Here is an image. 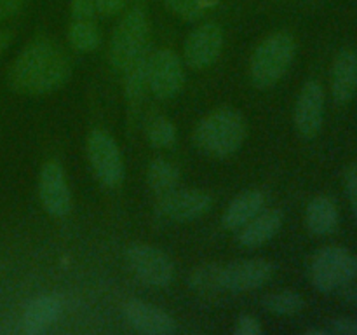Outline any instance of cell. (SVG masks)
<instances>
[{"instance_id": "obj_4", "label": "cell", "mask_w": 357, "mask_h": 335, "mask_svg": "<svg viewBox=\"0 0 357 335\" xmlns=\"http://www.w3.org/2000/svg\"><path fill=\"white\" fill-rule=\"evenodd\" d=\"M146 16L143 9L129 10L115 28L110 42V65L117 72H124L146 44Z\"/></svg>"}, {"instance_id": "obj_9", "label": "cell", "mask_w": 357, "mask_h": 335, "mask_svg": "<svg viewBox=\"0 0 357 335\" xmlns=\"http://www.w3.org/2000/svg\"><path fill=\"white\" fill-rule=\"evenodd\" d=\"M38 198L45 211L58 218L66 216L72 209V194L58 161L51 159L42 166L38 174Z\"/></svg>"}, {"instance_id": "obj_3", "label": "cell", "mask_w": 357, "mask_h": 335, "mask_svg": "<svg viewBox=\"0 0 357 335\" xmlns=\"http://www.w3.org/2000/svg\"><path fill=\"white\" fill-rule=\"evenodd\" d=\"M357 278V253L347 248L324 246L314 255L310 281L319 292H333Z\"/></svg>"}, {"instance_id": "obj_16", "label": "cell", "mask_w": 357, "mask_h": 335, "mask_svg": "<svg viewBox=\"0 0 357 335\" xmlns=\"http://www.w3.org/2000/svg\"><path fill=\"white\" fill-rule=\"evenodd\" d=\"M63 302L56 293L38 295L24 307L23 332L28 335H40L47 332L61 316Z\"/></svg>"}, {"instance_id": "obj_20", "label": "cell", "mask_w": 357, "mask_h": 335, "mask_svg": "<svg viewBox=\"0 0 357 335\" xmlns=\"http://www.w3.org/2000/svg\"><path fill=\"white\" fill-rule=\"evenodd\" d=\"M153 49L149 44L136 54V58L129 63L126 73V96L131 103H138L145 91L149 89L150 63H152Z\"/></svg>"}, {"instance_id": "obj_22", "label": "cell", "mask_w": 357, "mask_h": 335, "mask_svg": "<svg viewBox=\"0 0 357 335\" xmlns=\"http://www.w3.org/2000/svg\"><path fill=\"white\" fill-rule=\"evenodd\" d=\"M180 168L162 157L150 161L149 170H146V181H149L150 188L159 195L174 191L180 184Z\"/></svg>"}, {"instance_id": "obj_23", "label": "cell", "mask_w": 357, "mask_h": 335, "mask_svg": "<svg viewBox=\"0 0 357 335\" xmlns=\"http://www.w3.org/2000/svg\"><path fill=\"white\" fill-rule=\"evenodd\" d=\"M68 42L75 51L91 52L100 45L101 34L91 20H73L68 30Z\"/></svg>"}, {"instance_id": "obj_30", "label": "cell", "mask_w": 357, "mask_h": 335, "mask_svg": "<svg viewBox=\"0 0 357 335\" xmlns=\"http://www.w3.org/2000/svg\"><path fill=\"white\" fill-rule=\"evenodd\" d=\"M96 14V0H72L73 20H91Z\"/></svg>"}, {"instance_id": "obj_7", "label": "cell", "mask_w": 357, "mask_h": 335, "mask_svg": "<svg viewBox=\"0 0 357 335\" xmlns=\"http://www.w3.org/2000/svg\"><path fill=\"white\" fill-rule=\"evenodd\" d=\"M213 206V195L201 188H174L160 195L157 215L169 222H190L206 215Z\"/></svg>"}, {"instance_id": "obj_17", "label": "cell", "mask_w": 357, "mask_h": 335, "mask_svg": "<svg viewBox=\"0 0 357 335\" xmlns=\"http://www.w3.org/2000/svg\"><path fill=\"white\" fill-rule=\"evenodd\" d=\"M284 222L281 209H265L251 218L246 225L241 227L239 243L246 248H257L271 241Z\"/></svg>"}, {"instance_id": "obj_18", "label": "cell", "mask_w": 357, "mask_h": 335, "mask_svg": "<svg viewBox=\"0 0 357 335\" xmlns=\"http://www.w3.org/2000/svg\"><path fill=\"white\" fill-rule=\"evenodd\" d=\"M265 206V194L258 188L253 191L241 192L237 198H234L230 201V204L227 206L225 213H223L222 223L225 229L236 230L241 229L243 225H246L251 218L258 215V213L264 209Z\"/></svg>"}, {"instance_id": "obj_12", "label": "cell", "mask_w": 357, "mask_h": 335, "mask_svg": "<svg viewBox=\"0 0 357 335\" xmlns=\"http://www.w3.org/2000/svg\"><path fill=\"white\" fill-rule=\"evenodd\" d=\"M225 35L220 24L206 23L195 28L185 44V61L192 68H206L220 58Z\"/></svg>"}, {"instance_id": "obj_11", "label": "cell", "mask_w": 357, "mask_h": 335, "mask_svg": "<svg viewBox=\"0 0 357 335\" xmlns=\"http://www.w3.org/2000/svg\"><path fill=\"white\" fill-rule=\"evenodd\" d=\"M274 272L272 262L265 258H241L222 267V288L229 292H251L260 288Z\"/></svg>"}, {"instance_id": "obj_6", "label": "cell", "mask_w": 357, "mask_h": 335, "mask_svg": "<svg viewBox=\"0 0 357 335\" xmlns=\"http://www.w3.org/2000/svg\"><path fill=\"white\" fill-rule=\"evenodd\" d=\"M126 262L143 285L164 288L173 281L174 267L171 258L152 244H132L126 251Z\"/></svg>"}, {"instance_id": "obj_31", "label": "cell", "mask_w": 357, "mask_h": 335, "mask_svg": "<svg viewBox=\"0 0 357 335\" xmlns=\"http://www.w3.org/2000/svg\"><path fill=\"white\" fill-rule=\"evenodd\" d=\"M234 334L236 335H258V334H261V325L258 323L257 318L243 314V316H239V320H237L236 328H234Z\"/></svg>"}, {"instance_id": "obj_24", "label": "cell", "mask_w": 357, "mask_h": 335, "mask_svg": "<svg viewBox=\"0 0 357 335\" xmlns=\"http://www.w3.org/2000/svg\"><path fill=\"white\" fill-rule=\"evenodd\" d=\"M261 304H264L265 311L278 314V316H293V314H298L305 307L303 297L296 292H289V290L268 293L261 299Z\"/></svg>"}, {"instance_id": "obj_1", "label": "cell", "mask_w": 357, "mask_h": 335, "mask_svg": "<svg viewBox=\"0 0 357 335\" xmlns=\"http://www.w3.org/2000/svg\"><path fill=\"white\" fill-rule=\"evenodd\" d=\"M194 138L202 152L225 159L243 147L246 140V121L236 108H218L199 122Z\"/></svg>"}, {"instance_id": "obj_29", "label": "cell", "mask_w": 357, "mask_h": 335, "mask_svg": "<svg viewBox=\"0 0 357 335\" xmlns=\"http://www.w3.org/2000/svg\"><path fill=\"white\" fill-rule=\"evenodd\" d=\"M328 332L335 335H357V318H335L330 321Z\"/></svg>"}, {"instance_id": "obj_15", "label": "cell", "mask_w": 357, "mask_h": 335, "mask_svg": "<svg viewBox=\"0 0 357 335\" xmlns=\"http://www.w3.org/2000/svg\"><path fill=\"white\" fill-rule=\"evenodd\" d=\"M357 93V52L342 49L331 65V94L338 105H345Z\"/></svg>"}, {"instance_id": "obj_35", "label": "cell", "mask_w": 357, "mask_h": 335, "mask_svg": "<svg viewBox=\"0 0 357 335\" xmlns=\"http://www.w3.org/2000/svg\"><path fill=\"white\" fill-rule=\"evenodd\" d=\"M13 31L0 30V56L7 51V47H9L10 42H13Z\"/></svg>"}, {"instance_id": "obj_27", "label": "cell", "mask_w": 357, "mask_h": 335, "mask_svg": "<svg viewBox=\"0 0 357 335\" xmlns=\"http://www.w3.org/2000/svg\"><path fill=\"white\" fill-rule=\"evenodd\" d=\"M220 0H164L167 9L185 20H195L202 13L215 7Z\"/></svg>"}, {"instance_id": "obj_19", "label": "cell", "mask_w": 357, "mask_h": 335, "mask_svg": "<svg viewBox=\"0 0 357 335\" xmlns=\"http://www.w3.org/2000/svg\"><path fill=\"white\" fill-rule=\"evenodd\" d=\"M307 229L316 236H328L335 232L338 225V209L337 204L328 195H316L307 204L305 209Z\"/></svg>"}, {"instance_id": "obj_34", "label": "cell", "mask_w": 357, "mask_h": 335, "mask_svg": "<svg viewBox=\"0 0 357 335\" xmlns=\"http://www.w3.org/2000/svg\"><path fill=\"white\" fill-rule=\"evenodd\" d=\"M338 290H340V295L345 302H349L351 306L357 307V281L356 279L345 283V285H342Z\"/></svg>"}, {"instance_id": "obj_14", "label": "cell", "mask_w": 357, "mask_h": 335, "mask_svg": "<svg viewBox=\"0 0 357 335\" xmlns=\"http://www.w3.org/2000/svg\"><path fill=\"white\" fill-rule=\"evenodd\" d=\"M124 318L136 332L145 335H171L176 323L166 311L143 300H129L122 307Z\"/></svg>"}, {"instance_id": "obj_36", "label": "cell", "mask_w": 357, "mask_h": 335, "mask_svg": "<svg viewBox=\"0 0 357 335\" xmlns=\"http://www.w3.org/2000/svg\"><path fill=\"white\" fill-rule=\"evenodd\" d=\"M307 335H328V328H307L305 330Z\"/></svg>"}, {"instance_id": "obj_28", "label": "cell", "mask_w": 357, "mask_h": 335, "mask_svg": "<svg viewBox=\"0 0 357 335\" xmlns=\"http://www.w3.org/2000/svg\"><path fill=\"white\" fill-rule=\"evenodd\" d=\"M344 187H345V194H347L349 198V202H351L352 211H354L357 218V164H351V166L345 168Z\"/></svg>"}, {"instance_id": "obj_32", "label": "cell", "mask_w": 357, "mask_h": 335, "mask_svg": "<svg viewBox=\"0 0 357 335\" xmlns=\"http://www.w3.org/2000/svg\"><path fill=\"white\" fill-rule=\"evenodd\" d=\"M126 0H96V13L101 16H114L124 7Z\"/></svg>"}, {"instance_id": "obj_2", "label": "cell", "mask_w": 357, "mask_h": 335, "mask_svg": "<svg viewBox=\"0 0 357 335\" xmlns=\"http://www.w3.org/2000/svg\"><path fill=\"white\" fill-rule=\"evenodd\" d=\"M296 52L295 37L288 31H278L265 38L250 61L251 82L258 89H268L284 77Z\"/></svg>"}, {"instance_id": "obj_5", "label": "cell", "mask_w": 357, "mask_h": 335, "mask_svg": "<svg viewBox=\"0 0 357 335\" xmlns=\"http://www.w3.org/2000/svg\"><path fill=\"white\" fill-rule=\"evenodd\" d=\"M87 159L93 173L105 187H117L124 178V161L114 136L103 129H93L87 136Z\"/></svg>"}, {"instance_id": "obj_26", "label": "cell", "mask_w": 357, "mask_h": 335, "mask_svg": "<svg viewBox=\"0 0 357 335\" xmlns=\"http://www.w3.org/2000/svg\"><path fill=\"white\" fill-rule=\"evenodd\" d=\"M146 138H149L150 145L155 149H167L176 140V128L169 119L157 115L152 117L146 124Z\"/></svg>"}, {"instance_id": "obj_8", "label": "cell", "mask_w": 357, "mask_h": 335, "mask_svg": "<svg viewBox=\"0 0 357 335\" xmlns=\"http://www.w3.org/2000/svg\"><path fill=\"white\" fill-rule=\"evenodd\" d=\"M58 51L54 44L49 40H33L14 59L9 70V84L17 93L28 94L31 84L38 77V73L45 68L49 59Z\"/></svg>"}, {"instance_id": "obj_10", "label": "cell", "mask_w": 357, "mask_h": 335, "mask_svg": "<svg viewBox=\"0 0 357 335\" xmlns=\"http://www.w3.org/2000/svg\"><path fill=\"white\" fill-rule=\"evenodd\" d=\"M185 84V70L181 59L173 49L153 51L150 63L149 89L160 100L173 98Z\"/></svg>"}, {"instance_id": "obj_25", "label": "cell", "mask_w": 357, "mask_h": 335, "mask_svg": "<svg viewBox=\"0 0 357 335\" xmlns=\"http://www.w3.org/2000/svg\"><path fill=\"white\" fill-rule=\"evenodd\" d=\"M188 285L199 293H215L222 288V267L218 264H202L188 276Z\"/></svg>"}, {"instance_id": "obj_13", "label": "cell", "mask_w": 357, "mask_h": 335, "mask_svg": "<svg viewBox=\"0 0 357 335\" xmlns=\"http://www.w3.org/2000/svg\"><path fill=\"white\" fill-rule=\"evenodd\" d=\"M324 119V91L317 80H307L295 105V128L303 138H314Z\"/></svg>"}, {"instance_id": "obj_21", "label": "cell", "mask_w": 357, "mask_h": 335, "mask_svg": "<svg viewBox=\"0 0 357 335\" xmlns=\"http://www.w3.org/2000/svg\"><path fill=\"white\" fill-rule=\"evenodd\" d=\"M70 73H72V65H70L68 59L65 58V54L58 49V51L54 52V56L49 59L45 68L38 73L35 82L31 84L28 94L37 96V94L52 93V91L59 89V87L70 79Z\"/></svg>"}, {"instance_id": "obj_33", "label": "cell", "mask_w": 357, "mask_h": 335, "mask_svg": "<svg viewBox=\"0 0 357 335\" xmlns=\"http://www.w3.org/2000/svg\"><path fill=\"white\" fill-rule=\"evenodd\" d=\"M24 0H0V21L13 17L21 9Z\"/></svg>"}]
</instances>
